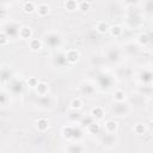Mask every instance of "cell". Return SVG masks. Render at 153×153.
Wrapping results in <instances>:
<instances>
[{
    "instance_id": "1",
    "label": "cell",
    "mask_w": 153,
    "mask_h": 153,
    "mask_svg": "<svg viewBox=\"0 0 153 153\" xmlns=\"http://www.w3.org/2000/svg\"><path fill=\"white\" fill-rule=\"evenodd\" d=\"M18 36L22 38V39H31L32 37V30L30 26H22L18 29Z\"/></svg>"
},
{
    "instance_id": "2",
    "label": "cell",
    "mask_w": 153,
    "mask_h": 153,
    "mask_svg": "<svg viewBox=\"0 0 153 153\" xmlns=\"http://www.w3.org/2000/svg\"><path fill=\"white\" fill-rule=\"evenodd\" d=\"M79 57H80V54H79V51L75 50V49H69V50L66 53V60H67V62H69V63H75V62L79 60Z\"/></svg>"
},
{
    "instance_id": "3",
    "label": "cell",
    "mask_w": 153,
    "mask_h": 153,
    "mask_svg": "<svg viewBox=\"0 0 153 153\" xmlns=\"http://www.w3.org/2000/svg\"><path fill=\"white\" fill-rule=\"evenodd\" d=\"M117 127H118V124H117V122L114 121V120H108V121L104 123V130H105V133H108V134H114V133L117 130Z\"/></svg>"
},
{
    "instance_id": "4",
    "label": "cell",
    "mask_w": 153,
    "mask_h": 153,
    "mask_svg": "<svg viewBox=\"0 0 153 153\" xmlns=\"http://www.w3.org/2000/svg\"><path fill=\"white\" fill-rule=\"evenodd\" d=\"M43 47V43L39 38H31L29 39V48L32 50V51H38L41 50Z\"/></svg>"
},
{
    "instance_id": "5",
    "label": "cell",
    "mask_w": 153,
    "mask_h": 153,
    "mask_svg": "<svg viewBox=\"0 0 153 153\" xmlns=\"http://www.w3.org/2000/svg\"><path fill=\"white\" fill-rule=\"evenodd\" d=\"M36 12H37V14H38L39 17H45V16L49 14L50 7H49V5H47V4H39V5L36 6Z\"/></svg>"
},
{
    "instance_id": "6",
    "label": "cell",
    "mask_w": 153,
    "mask_h": 153,
    "mask_svg": "<svg viewBox=\"0 0 153 153\" xmlns=\"http://www.w3.org/2000/svg\"><path fill=\"white\" fill-rule=\"evenodd\" d=\"M35 91H36V93H37L38 96H47L48 92H49V86H48L47 82L41 81V82L37 85V87L35 88Z\"/></svg>"
},
{
    "instance_id": "7",
    "label": "cell",
    "mask_w": 153,
    "mask_h": 153,
    "mask_svg": "<svg viewBox=\"0 0 153 153\" xmlns=\"http://www.w3.org/2000/svg\"><path fill=\"white\" fill-rule=\"evenodd\" d=\"M36 127L39 131H45L49 128V121L45 117H41L36 121Z\"/></svg>"
},
{
    "instance_id": "8",
    "label": "cell",
    "mask_w": 153,
    "mask_h": 153,
    "mask_svg": "<svg viewBox=\"0 0 153 153\" xmlns=\"http://www.w3.org/2000/svg\"><path fill=\"white\" fill-rule=\"evenodd\" d=\"M91 115L96 120H102L104 117V110L100 106H94V108L91 109Z\"/></svg>"
},
{
    "instance_id": "9",
    "label": "cell",
    "mask_w": 153,
    "mask_h": 153,
    "mask_svg": "<svg viewBox=\"0 0 153 153\" xmlns=\"http://www.w3.org/2000/svg\"><path fill=\"white\" fill-rule=\"evenodd\" d=\"M109 29H110V25H109L106 22H104V20L98 22L97 25H96V30H97L99 33H105V32L109 31Z\"/></svg>"
},
{
    "instance_id": "10",
    "label": "cell",
    "mask_w": 153,
    "mask_h": 153,
    "mask_svg": "<svg viewBox=\"0 0 153 153\" xmlns=\"http://www.w3.org/2000/svg\"><path fill=\"white\" fill-rule=\"evenodd\" d=\"M78 6L79 4L76 2V0H66L65 1V8L69 12H73V11H76L78 10Z\"/></svg>"
},
{
    "instance_id": "11",
    "label": "cell",
    "mask_w": 153,
    "mask_h": 153,
    "mask_svg": "<svg viewBox=\"0 0 153 153\" xmlns=\"http://www.w3.org/2000/svg\"><path fill=\"white\" fill-rule=\"evenodd\" d=\"M122 31H123V29L120 25H111L109 29V32L112 37H120L122 35Z\"/></svg>"
},
{
    "instance_id": "12",
    "label": "cell",
    "mask_w": 153,
    "mask_h": 153,
    "mask_svg": "<svg viewBox=\"0 0 153 153\" xmlns=\"http://www.w3.org/2000/svg\"><path fill=\"white\" fill-rule=\"evenodd\" d=\"M23 11L25 13H32L33 11H36V6L32 1H25L23 4Z\"/></svg>"
},
{
    "instance_id": "13",
    "label": "cell",
    "mask_w": 153,
    "mask_h": 153,
    "mask_svg": "<svg viewBox=\"0 0 153 153\" xmlns=\"http://www.w3.org/2000/svg\"><path fill=\"white\" fill-rule=\"evenodd\" d=\"M114 99H115L117 103H122V102H124V99H126V92L122 91V90H117V91H115V93H114Z\"/></svg>"
},
{
    "instance_id": "14",
    "label": "cell",
    "mask_w": 153,
    "mask_h": 153,
    "mask_svg": "<svg viewBox=\"0 0 153 153\" xmlns=\"http://www.w3.org/2000/svg\"><path fill=\"white\" fill-rule=\"evenodd\" d=\"M69 105H71V108L73 110H79V109L82 108V100L80 98H73L71 100V104Z\"/></svg>"
},
{
    "instance_id": "15",
    "label": "cell",
    "mask_w": 153,
    "mask_h": 153,
    "mask_svg": "<svg viewBox=\"0 0 153 153\" xmlns=\"http://www.w3.org/2000/svg\"><path fill=\"white\" fill-rule=\"evenodd\" d=\"M133 130H134V133H135L136 135H143L145 131H146V127H145L142 123H136V124L134 126Z\"/></svg>"
},
{
    "instance_id": "16",
    "label": "cell",
    "mask_w": 153,
    "mask_h": 153,
    "mask_svg": "<svg viewBox=\"0 0 153 153\" xmlns=\"http://www.w3.org/2000/svg\"><path fill=\"white\" fill-rule=\"evenodd\" d=\"M87 129H88V131H90L91 134H98L102 128H100V124H98V123H96V122H92V123L87 127Z\"/></svg>"
},
{
    "instance_id": "17",
    "label": "cell",
    "mask_w": 153,
    "mask_h": 153,
    "mask_svg": "<svg viewBox=\"0 0 153 153\" xmlns=\"http://www.w3.org/2000/svg\"><path fill=\"white\" fill-rule=\"evenodd\" d=\"M149 36H148V33H146V32H142V33H140L139 35V37H137V41H139V43L140 44H142V45H146L148 42H149Z\"/></svg>"
},
{
    "instance_id": "18",
    "label": "cell",
    "mask_w": 153,
    "mask_h": 153,
    "mask_svg": "<svg viewBox=\"0 0 153 153\" xmlns=\"http://www.w3.org/2000/svg\"><path fill=\"white\" fill-rule=\"evenodd\" d=\"M78 10L81 11V12H87L88 10H91V2L90 1H81V2H79Z\"/></svg>"
},
{
    "instance_id": "19",
    "label": "cell",
    "mask_w": 153,
    "mask_h": 153,
    "mask_svg": "<svg viewBox=\"0 0 153 153\" xmlns=\"http://www.w3.org/2000/svg\"><path fill=\"white\" fill-rule=\"evenodd\" d=\"M62 136L63 137H67V139H71L73 136V128L67 126V127H63L62 128Z\"/></svg>"
},
{
    "instance_id": "20",
    "label": "cell",
    "mask_w": 153,
    "mask_h": 153,
    "mask_svg": "<svg viewBox=\"0 0 153 153\" xmlns=\"http://www.w3.org/2000/svg\"><path fill=\"white\" fill-rule=\"evenodd\" d=\"M38 84H39V81H38V79L35 78V76H31V78L27 79V86L31 87V88H33V90L37 87Z\"/></svg>"
},
{
    "instance_id": "21",
    "label": "cell",
    "mask_w": 153,
    "mask_h": 153,
    "mask_svg": "<svg viewBox=\"0 0 153 153\" xmlns=\"http://www.w3.org/2000/svg\"><path fill=\"white\" fill-rule=\"evenodd\" d=\"M93 120H94V118H93V116L90 114V116H87V118H86L85 116L82 117V120H81V124H82V126H85V127H88V126L93 122Z\"/></svg>"
},
{
    "instance_id": "22",
    "label": "cell",
    "mask_w": 153,
    "mask_h": 153,
    "mask_svg": "<svg viewBox=\"0 0 153 153\" xmlns=\"http://www.w3.org/2000/svg\"><path fill=\"white\" fill-rule=\"evenodd\" d=\"M8 41H10L8 36L5 33V31H1V33H0V44L1 45H6L8 43Z\"/></svg>"
},
{
    "instance_id": "23",
    "label": "cell",
    "mask_w": 153,
    "mask_h": 153,
    "mask_svg": "<svg viewBox=\"0 0 153 153\" xmlns=\"http://www.w3.org/2000/svg\"><path fill=\"white\" fill-rule=\"evenodd\" d=\"M69 151H72V152H78V151H82V148H80V147H73V148H69Z\"/></svg>"
},
{
    "instance_id": "24",
    "label": "cell",
    "mask_w": 153,
    "mask_h": 153,
    "mask_svg": "<svg viewBox=\"0 0 153 153\" xmlns=\"http://www.w3.org/2000/svg\"><path fill=\"white\" fill-rule=\"evenodd\" d=\"M5 17H6V11L2 10V19H5Z\"/></svg>"
},
{
    "instance_id": "25",
    "label": "cell",
    "mask_w": 153,
    "mask_h": 153,
    "mask_svg": "<svg viewBox=\"0 0 153 153\" xmlns=\"http://www.w3.org/2000/svg\"><path fill=\"white\" fill-rule=\"evenodd\" d=\"M152 122H153V118H152Z\"/></svg>"
}]
</instances>
